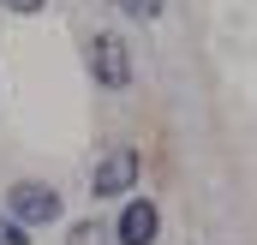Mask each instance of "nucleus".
Here are the masks:
<instances>
[{
	"label": "nucleus",
	"instance_id": "nucleus-1",
	"mask_svg": "<svg viewBox=\"0 0 257 245\" xmlns=\"http://www.w3.org/2000/svg\"><path fill=\"white\" fill-rule=\"evenodd\" d=\"M6 215L18 227H48V221H60V191L42 180H18L6 191Z\"/></svg>",
	"mask_w": 257,
	"mask_h": 245
},
{
	"label": "nucleus",
	"instance_id": "nucleus-2",
	"mask_svg": "<svg viewBox=\"0 0 257 245\" xmlns=\"http://www.w3.org/2000/svg\"><path fill=\"white\" fill-rule=\"evenodd\" d=\"M90 72H96V84H108V90H120L132 78V60H126V42L114 36V30H102L96 42H90Z\"/></svg>",
	"mask_w": 257,
	"mask_h": 245
},
{
	"label": "nucleus",
	"instance_id": "nucleus-3",
	"mask_svg": "<svg viewBox=\"0 0 257 245\" xmlns=\"http://www.w3.org/2000/svg\"><path fill=\"white\" fill-rule=\"evenodd\" d=\"M132 185H138V156H132V150H114V156L96 168L90 191H96V197H126Z\"/></svg>",
	"mask_w": 257,
	"mask_h": 245
},
{
	"label": "nucleus",
	"instance_id": "nucleus-4",
	"mask_svg": "<svg viewBox=\"0 0 257 245\" xmlns=\"http://www.w3.org/2000/svg\"><path fill=\"white\" fill-rule=\"evenodd\" d=\"M156 227H162V215H156L150 197H132L126 209H120V221H114L120 245H150V239H156Z\"/></svg>",
	"mask_w": 257,
	"mask_h": 245
},
{
	"label": "nucleus",
	"instance_id": "nucleus-5",
	"mask_svg": "<svg viewBox=\"0 0 257 245\" xmlns=\"http://www.w3.org/2000/svg\"><path fill=\"white\" fill-rule=\"evenodd\" d=\"M120 12H132V18H156L162 12V0H114Z\"/></svg>",
	"mask_w": 257,
	"mask_h": 245
},
{
	"label": "nucleus",
	"instance_id": "nucleus-6",
	"mask_svg": "<svg viewBox=\"0 0 257 245\" xmlns=\"http://www.w3.org/2000/svg\"><path fill=\"white\" fill-rule=\"evenodd\" d=\"M24 233H30V227H18L12 215H0V245H30V239H24Z\"/></svg>",
	"mask_w": 257,
	"mask_h": 245
},
{
	"label": "nucleus",
	"instance_id": "nucleus-7",
	"mask_svg": "<svg viewBox=\"0 0 257 245\" xmlns=\"http://www.w3.org/2000/svg\"><path fill=\"white\" fill-rule=\"evenodd\" d=\"M72 245H102V227H90V221H78V227H72Z\"/></svg>",
	"mask_w": 257,
	"mask_h": 245
},
{
	"label": "nucleus",
	"instance_id": "nucleus-8",
	"mask_svg": "<svg viewBox=\"0 0 257 245\" xmlns=\"http://www.w3.org/2000/svg\"><path fill=\"white\" fill-rule=\"evenodd\" d=\"M0 6H12V12H36L42 0H0Z\"/></svg>",
	"mask_w": 257,
	"mask_h": 245
}]
</instances>
